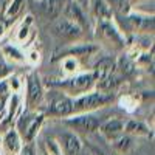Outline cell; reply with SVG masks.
Returning a JSON list of instances; mask_svg holds the SVG:
<instances>
[{"instance_id": "8992f818", "label": "cell", "mask_w": 155, "mask_h": 155, "mask_svg": "<svg viewBox=\"0 0 155 155\" xmlns=\"http://www.w3.org/2000/svg\"><path fill=\"white\" fill-rule=\"evenodd\" d=\"M53 31H54L56 36L68 39V41H78V39L82 36V28L78 23H74L68 19H59L54 23Z\"/></svg>"}, {"instance_id": "603a6c76", "label": "cell", "mask_w": 155, "mask_h": 155, "mask_svg": "<svg viewBox=\"0 0 155 155\" xmlns=\"http://www.w3.org/2000/svg\"><path fill=\"white\" fill-rule=\"evenodd\" d=\"M6 84H8V88H9L11 93H19V92H20L22 84H20V81H19L17 76H11L9 79L6 81Z\"/></svg>"}, {"instance_id": "6da1fadb", "label": "cell", "mask_w": 155, "mask_h": 155, "mask_svg": "<svg viewBox=\"0 0 155 155\" xmlns=\"http://www.w3.org/2000/svg\"><path fill=\"white\" fill-rule=\"evenodd\" d=\"M112 101V93L107 92H88L84 95H79L76 99H73V112L71 113H90L95 109H99Z\"/></svg>"}, {"instance_id": "484cf974", "label": "cell", "mask_w": 155, "mask_h": 155, "mask_svg": "<svg viewBox=\"0 0 155 155\" xmlns=\"http://www.w3.org/2000/svg\"><path fill=\"white\" fill-rule=\"evenodd\" d=\"M17 155H34V150H33L31 144H25V146H22V149Z\"/></svg>"}, {"instance_id": "83f0119b", "label": "cell", "mask_w": 155, "mask_h": 155, "mask_svg": "<svg viewBox=\"0 0 155 155\" xmlns=\"http://www.w3.org/2000/svg\"><path fill=\"white\" fill-rule=\"evenodd\" d=\"M79 155H93V152H90V150H87V149H85V150H81V153H79Z\"/></svg>"}, {"instance_id": "9a60e30c", "label": "cell", "mask_w": 155, "mask_h": 155, "mask_svg": "<svg viewBox=\"0 0 155 155\" xmlns=\"http://www.w3.org/2000/svg\"><path fill=\"white\" fill-rule=\"evenodd\" d=\"M3 51V56H6L9 61H12L14 64H23L25 61H27V58H25V54L22 53V51L17 48V47H12V45H5L2 48Z\"/></svg>"}, {"instance_id": "2e32d148", "label": "cell", "mask_w": 155, "mask_h": 155, "mask_svg": "<svg viewBox=\"0 0 155 155\" xmlns=\"http://www.w3.org/2000/svg\"><path fill=\"white\" fill-rule=\"evenodd\" d=\"M42 147H44L45 155H64L59 141L54 140V138H48V137H47V138L44 140V143H42Z\"/></svg>"}, {"instance_id": "44dd1931", "label": "cell", "mask_w": 155, "mask_h": 155, "mask_svg": "<svg viewBox=\"0 0 155 155\" xmlns=\"http://www.w3.org/2000/svg\"><path fill=\"white\" fill-rule=\"evenodd\" d=\"M102 33H104L109 39H112V41L113 42H118V45H121V36H120V33L118 31H116L115 28H112V25H109V23H104V25H102Z\"/></svg>"}, {"instance_id": "7c38bea8", "label": "cell", "mask_w": 155, "mask_h": 155, "mask_svg": "<svg viewBox=\"0 0 155 155\" xmlns=\"http://www.w3.org/2000/svg\"><path fill=\"white\" fill-rule=\"evenodd\" d=\"M124 132L129 137H147L150 134L149 127L144 123L137 121V120H130V121L124 123Z\"/></svg>"}, {"instance_id": "ba28073f", "label": "cell", "mask_w": 155, "mask_h": 155, "mask_svg": "<svg viewBox=\"0 0 155 155\" xmlns=\"http://www.w3.org/2000/svg\"><path fill=\"white\" fill-rule=\"evenodd\" d=\"M61 149L64 155H79L82 150V144H81V140L78 138L74 134L65 132L62 134L61 137Z\"/></svg>"}, {"instance_id": "ffe728a7", "label": "cell", "mask_w": 155, "mask_h": 155, "mask_svg": "<svg viewBox=\"0 0 155 155\" xmlns=\"http://www.w3.org/2000/svg\"><path fill=\"white\" fill-rule=\"evenodd\" d=\"M23 3H25V0H12L11 2V5L8 6V9H6V17L8 19H12V17H16L19 12H20V9H22V6H23Z\"/></svg>"}, {"instance_id": "7402d4cb", "label": "cell", "mask_w": 155, "mask_h": 155, "mask_svg": "<svg viewBox=\"0 0 155 155\" xmlns=\"http://www.w3.org/2000/svg\"><path fill=\"white\" fill-rule=\"evenodd\" d=\"M116 68H120V71L123 74H130L134 71V62L127 56H123L120 59V64H116Z\"/></svg>"}, {"instance_id": "5bb4252c", "label": "cell", "mask_w": 155, "mask_h": 155, "mask_svg": "<svg viewBox=\"0 0 155 155\" xmlns=\"http://www.w3.org/2000/svg\"><path fill=\"white\" fill-rule=\"evenodd\" d=\"M67 19L71 20V22H74V23H78L81 28L85 27V17H84V12L81 11L79 6H78L76 3H73V2L67 6Z\"/></svg>"}, {"instance_id": "8fae6325", "label": "cell", "mask_w": 155, "mask_h": 155, "mask_svg": "<svg viewBox=\"0 0 155 155\" xmlns=\"http://www.w3.org/2000/svg\"><path fill=\"white\" fill-rule=\"evenodd\" d=\"M3 147L11 153V155H17L22 149V140L20 135L17 134L16 129H11L8 130L3 137Z\"/></svg>"}, {"instance_id": "4fadbf2b", "label": "cell", "mask_w": 155, "mask_h": 155, "mask_svg": "<svg viewBox=\"0 0 155 155\" xmlns=\"http://www.w3.org/2000/svg\"><path fill=\"white\" fill-rule=\"evenodd\" d=\"M42 11L48 19H56L62 11V0H44Z\"/></svg>"}, {"instance_id": "30bf717a", "label": "cell", "mask_w": 155, "mask_h": 155, "mask_svg": "<svg viewBox=\"0 0 155 155\" xmlns=\"http://www.w3.org/2000/svg\"><path fill=\"white\" fill-rule=\"evenodd\" d=\"M113 73H116L115 61H112L110 58H104V59H101L99 62H96L93 78H95V81H99V79H102V78H106L109 74H113Z\"/></svg>"}, {"instance_id": "e0dca14e", "label": "cell", "mask_w": 155, "mask_h": 155, "mask_svg": "<svg viewBox=\"0 0 155 155\" xmlns=\"http://www.w3.org/2000/svg\"><path fill=\"white\" fill-rule=\"evenodd\" d=\"M113 146H115L116 150H120V152H127L129 147L132 146V138L129 135H126V134H123L121 137L113 140Z\"/></svg>"}, {"instance_id": "d6986e66", "label": "cell", "mask_w": 155, "mask_h": 155, "mask_svg": "<svg viewBox=\"0 0 155 155\" xmlns=\"http://www.w3.org/2000/svg\"><path fill=\"white\" fill-rule=\"evenodd\" d=\"M31 23H33V17L28 16L27 20H25L23 25L20 27V30L17 31V41H19V42H25V41H27V37H28V34H30V27H31Z\"/></svg>"}, {"instance_id": "5b68a950", "label": "cell", "mask_w": 155, "mask_h": 155, "mask_svg": "<svg viewBox=\"0 0 155 155\" xmlns=\"http://www.w3.org/2000/svg\"><path fill=\"white\" fill-rule=\"evenodd\" d=\"M44 99V88L41 78L36 73H30L27 78V104L30 109H36Z\"/></svg>"}, {"instance_id": "3957f363", "label": "cell", "mask_w": 155, "mask_h": 155, "mask_svg": "<svg viewBox=\"0 0 155 155\" xmlns=\"http://www.w3.org/2000/svg\"><path fill=\"white\" fill-rule=\"evenodd\" d=\"M95 84V78L93 73H82V74H73L68 79L62 81V82H53V85L67 88L68 92L74 96H79L82 93H85L87 90L92 88V85Z\"/></svg>"}, {"instance_id": "ac0fdd59", "label": "cell", "mask_w": 155, "mask_h": 155, "mask_svg": "<svg viewBox=\"0 0 155 155\" xmlns=\"http://www.w3.org/2000/svg\"><path fill=\"white\" fill-rule=\"evenodd\" d=\"M62 68L67 74H74L79 68V64H78V59L73 56H65L62 61Z\"/></svg>"}, {"instance_id": "7a4b0ae2", "label": "cell", "mask_w": 155, "mask_h": 155, "mask_svg": "<svg viewBox=\"0 0 155 155\" xmlns=\"http://www.w3.org/2000/svg\"><path fill=\"white\" fill-rule=\"evenodd\" d=\"M45 116L42 113H34V115H22L19 120H16V127L17 134L20 135V140L30 144L37 135L39 129H41Z\"/></svg>"}, {"instance_id": "277c9868", "label": "cell", "mask_w": 155, "mask_h": 155, "mask_svg": "<svg viewBox=\"0 0 155 155\" xmlns=\"http://www.w3.org/2000/svg\"><path fill=\"white\" fill-rule=\"evenodd\" d=\"M101 118H98L93 113H78L71 118L65 120V124L79 134H92L95 130H98V127L101 124Z\"/></svg>"}, {"instance_id": "4316f807", "label": "cell", "mask_w": 155, "mask_h": 155, "mask_svg": "<svg viewBox=\"0 0 155 155\" xmlns=\"http://www.w3.org/2000/svg\"><path fill=\"white\" fill-rule=\"evenodd\" d=\"M5 33V22L0 20V37H2V34Z\"/></svg>"}, {"instance_id": "9c48e42d", "label": "cell", "mask_w": 155, "mask_h": 155, "mask_svg": "<svg viewBox=\"0 0 155 155\" xmlns=\"http://www.w3.org/2000/svg\"><path fill=\"white\" fill-rule=\"evenodd\" d=\"M73 99L68 96H59L48 107V113L54 116H68L73 112Z\"/></svg>"}, {"instance_id": "cb8c5ba5", "label": "cell", "mask_w": 155, "mask_h": 155, "mask_svg": "<svg viewBox=\"0 0 155 155\" xmlns=\"http://www.w3.org/2000/svg\"><path fill=\"white\" fill-rule=\"evenodd\" d=\"M25 58H27V61H30L31 64H37L39 61H41V54H39L37 50H30L28 54L25 56Z\"/></svg>"}, {"instance_id": "52a82bcc", "label": "cell", "mask_w": 155, "mask_h": 155, "mask_svg": "<svg viewBox=\"0 0 155 155\" xmlns=\"http://www.w3.org/2000/svg\"><path fill=\"white\" fill-rule=\"evenodd\" d=\"M98 129L107 140L113 141V140H116L118 137H121L124 134V121H121L118 118H112V120H107L104 123H101Z\"/></svg>"}, {"instance_id": "d4e9b609", "label": "cell", "mask_w": 155, "mask_h": 155, "mask_svg": "<svg viewBox=\"0 0 155 155\" xmlns=\"http://www.w3.org/2000/svg\"><path fill=\"white\" fill-rule=\"evenodd\" d=\"M9 74V67L6 65V62L0 58V79H3V78H6Z\"/></svg>"}]
</instances>
